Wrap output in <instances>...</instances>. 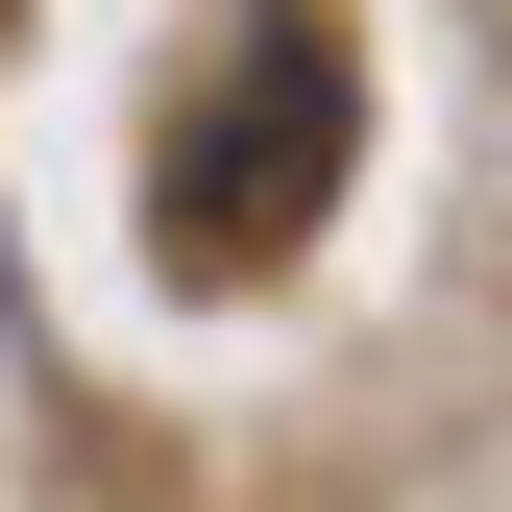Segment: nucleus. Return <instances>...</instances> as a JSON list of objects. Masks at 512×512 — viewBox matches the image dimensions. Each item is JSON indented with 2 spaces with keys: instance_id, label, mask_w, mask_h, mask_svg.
Segmentation results:
<instances>
[{
  "instance_id": "obj_1",
  "label": "nucleus",
  "mask_w": 512,
  "mask_h": 512,
  "mask_svg": "<svg viewBox=\"0 0 512 512\" xmlns=\"http://www.w3.org/2000/svg\"><path fill=\"white\" fill-rule=\"evenodd\" d=\"M342 147H366V74H342V25H293V0H244L220 25V98L171 122V269H293V220L342 196Z\"/></svg>"
}]
</instances>
